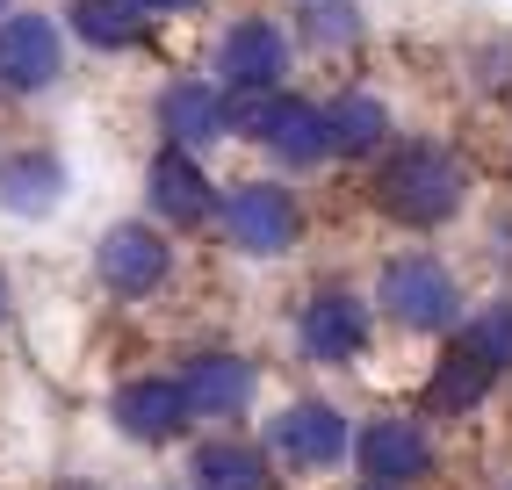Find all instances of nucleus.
I'll return each instance as SVG.
<instances>
[{"label":"nucleus","instance_id":"nucleus-4","mask_svg":"<svg viewBox=\"0 0 512 490\" xmlns=\"http://www.w3.org/2000/svg\"><path fill=\"white\" fill-rule=\"evenodd\" d=\"M282 65H289V44H282V29H267V22H238L224 37V51H217V73L238 94H267L282 80Z\"/></svg>","mask_w":512,"mask_h":490},{"label":"nucleus","instance_id":"nucleus-20","mask_svg":"<svg viewBox=\"0 0 512 490\" xmlns=\"http://www.w3.org/2000/svg\"><path fill=\"white\" fill-rule=\"evenodd\" d=\"M311 29H318V37H354L347 8H318V15H311Z\"/></svg>","mask_w":512,"mask_h":490},{"label":"nucleus","instance_id":"nucleus-19","mask_svg":"<svg viewBox=\"0 0 512 490\" xmlns=\"http://www.w3.org/2000/svg\"><path fill=\"white\" fill-rule=\"evenodd\" d=\"M469 346H476V354H484V361L512 368V303H491L484 318L469 325Z\"/></svg>","mask_w":512,"mask_h":490},{"label":"nucleus","instance_id":"nucleus-6","mask_svg":"<svg viewBox=\"0 0 512 490\" xmlns=\"http://www.w3.org/2000/svg\"><path fill=\"white\" fill-rule=\"evenodd\" d=\"M101 282H109L116 296H145L166 282V245L145 231V224H116L109 238H101Z\"/></svg>","mask_w":512,"mask_h":490},{"label":"nucleus","instance_id":"nucleus-3","mask_svg":"<svg viewBox=\"0 0 512 490\" xmlns=\"http://www.w3.org/2000/svg\"><path fill=\"white\" fill-rule=\"evenodd\" d=\"M224 231L238 253H260V260H275L296 245V202L282 188H267V181H246L231 202H224Z\"/></svg>","mask_w":512,"mask_h":490},{"label":"nucleus","instance_id":"nucleus-17","mask_svg":"<svg viewBox=\"0 0 512 490\" xmlns=\"http://www.w3.org/2000/svg\"><path fill=\"white\" fill-rule=\"evenodd\" d=\"M138 0H80L73 8V29L87 44H101V51H123V44H138Z\"/></svg>","mask_w":512,"mask_h":490},{"label":"nucleus","instance_id":"nucleus-21","mask_svg":"<svg viewBox=\"0 0 512 490\" xmlns=\"http://www.w3.org/2000/svg\"><path fill=\"white\" fill-rule=\"evenodd\" d=\"M145 15H166V8H195V0H138Z\"/></svg>","mask_w":512,"mask_h":490},{"label":"nucleus","instance_id":"nucleus-18","mask_svg":"<svg viewBox=\"0 0 512 490\" xmlns=\"http://www.w3.org/2000/svg\"><path fill=\"white\" fill-rule=\"evenodd\" d=\"M0 195H8V209H51L58 202V166L51 159H15Z\"/></svg>","mask_w":512,"mask_h":490},{"label":"nucleus","instance_id":"nucleus-14","mask_svg":"<svg viewBox=\"0 0 512 490\" xmlns=\"http://www.w3.org/2000/svg\"><path fill=\"white\" fill-rule=\"evenodd\" d=\"M246 397H253V361H238V354H202V361L188 368V404H195V411L224 418V411H246Z\"/></svg>","mask_w":512,"mask_h":490},{"label":"nucleus","instance_id":"nucleus-13","mask_svg":"<svg viewBox=\"0 0 512 490\" xmlns=\"http://www.w3.org/2000/svg\"><path fill=\"white\" fill-rule=\"evenodd\" d=\"M152 202H159L174 224H202V217H210V181L195 173L188 145H174V152L152 159Z\"/></svg>","mask_w":512,"mask_h":490},{"label":"nucleus","instance_id":"nucleus-10","mask_svg":"<svg viewBox=\"0 0 512 490\" xmlns=\"http://www.w3.org/2000/svg\"><path fill=\"white\" fill-rule=\"evenodd\" d=\"M491 375H498V361H484L469 339L448 346V354H440V368H433V382H426V411H440V418L476 411V404H484V390H491Z\"/></svg>","mask_w":512,"mask_h":490},{"label":"nucleus","instance_id":"nucleus-9","mask_svg":"<svg viewBox=\"0 0 512 490\" xmlns=\"http://www.w3.org/2000/svg\"><path fill=\"white\" fill-rule=\"evenodd\" d=\"M188 382H130V390H116V426L130 440H166V433H181V418H188Z\"/></svg>","mask_w":512,"mask_h":490},{"label":"nucleus","instance_id":"nucleus-1","mask_svg":"<svg viewBox=\"0 0 512 490\" xmlns=\"http://www.w3.org/2000/svg\"><path fill=\"white\" fill-rule=\"evenodd\" d=\"M375 195H383V209L397 224H440V217L462 209V166L448 152H433V145H412V152H397L383 166Z\"/></svg>","mask_w":512,"mask_h":490},{"label":"nucleus","instance_id":"nucleus-15","mask_svg":"<svg viewBox=\"0 0 512 490\" xmlns=\"http://www.w3.org/2000/svg\"><path fill=\"white\" fill-rule=\"evenodd\" d=\"M195 483L202 490H267V462L253 447H231V440H210L195 454Z\"/></svg>","mask_w":512,"mask_h":490},{"label":"nucleus","instance_id":"nucleus-8","mask_svg":"<svg viewBox=\"0 0 512 490\" xmlns=\"http://www.w3.org/2000/svg\"><path fill=\"white\" fill-rule=\"evenodd\" d=\"M368 346V310L354 296H318L303 310V354L311 361H354Z\"/></svg>","mask_w":512,"mask_h":490},{"label":"nucleus","instance_id":"nucleus-11","mask_svg":"<svg viewBox=\"0 0 512 490\" xmlns=\"http://www.w3.org/2000/svg\"><path fill=\"white\" fill-rule=\"evenodd\" d=\"M0 73L15 87H51L58 80V29L44 15H15L0 29Z\"/></svg>","mask_w":512,"mask_h":490},{"label":"nucleus","instance_id":"nucleus-2","mask_svg":"<svg viewBox=\"0 0 512 490\" xmlns=\"http://www.w3.org/2000/svg\"><path fill=\"white\" fill-rule=\"evenodd\" d=\"M383 303H390V318L397 325H412V332H448L455 325V282H448V267L412 253V260H390L383 267Z\"/></svg>","mask_w":512,"mask_h":490},{"label":"nucleus","instance_id":"nucleus-7","mask_svg":"<svg viewBox=\"0 0 512 490\" xmlns=\"http://www.w3.org/2000/svg\"><path fill=\"white\" fill-rule=\"evenodd\" d=\"M361 469L397 490V483H412V476L433 469V447H426V433L412 426V418H375V426L361 433Z\"/></svg>","mask_w":512,"mask_h":490},{"label":"nucleus","instance_id":"nucleus-23","mask_svg":"<svg viewBox=\"0 0 512 490\" xmlns=\"http://www.w3.org/2000/svg\"><path fill=\"white\" fill-rule=\"evenodd\" d=\"M368 490H390V483H368Z\"/></svg>","mask_w":512,"mask_h":490},{"label":"nucleus","instance_id":"nucleus-5","mask_svg":"<svg viewBox=\"0 0 512 490\" xmlns=\"http://www.w3.org/2000/svg\"><path fill=\"white\" fill-rule=\"evenodd\" d=\"M275 447L296 469H332L339 454H347V418H339L332 404H289L275 418Z\"/></svg>","mask_w":512,"mask_h":490},{"label":"nucleus","instance_id":"nucleus-22","mask_svg":"<svg viewBox=\"0 0 512 490\" xmlns=\"http://www.w3.org/2000/svg\"><path fill=\"white\" fill-rule=\"evenodd\" d=\"M0 310H8V289H0Z\"/></svg>","mask_w":512,"mask_h":490},{"label":"nucleus","instance_id":"nucleus-12","mask_svg":"<svg viewBox=\"0 0 512 490\" xmlns=\"http://www.w3.org/2000/svg\"><path fill=\"white\" fill-rule=\"evenodd\" d=\"M159 116H166V130H174V145H210V137H224V130H231L224 94H217V87H202V80L166 87Z\"/></svg>","mask_w":512,"mask_h":490},{"label":"nucleus","instance_id":"nucleus-16","mask_svg":"<svg viewBox=\"0 0 512 490\" xmlns=\"http://www.w3.org/2000/svg\"><path fill=\"white\" fill-rule=\"evenodd\" d=\"M325 123H332V152H375V145H383V130H390L383 101H368V94L332 101V109H325Z\"/></svg>","mask_w":512,"mask_h":490}]
</instances>
